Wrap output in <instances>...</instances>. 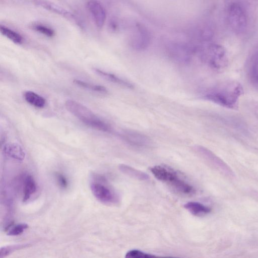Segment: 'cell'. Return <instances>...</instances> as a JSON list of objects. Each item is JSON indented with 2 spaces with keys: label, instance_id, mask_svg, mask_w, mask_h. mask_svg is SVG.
I'll return each instance as SVG.
<instances>
[{
  "label": "cell",
  "instance_id": "obj_6",
  "mask_svg": "<svg viewBox=\"0 0 258 258\" xmlns=\"http://www.w3.org/2000/svg\"><path fill=\"white\" fill-rule=\"evenodd\" d=\"M130 43L137 50L145 49L151 41V35L147 28L139 23H136L130 35Z\"/></svg>",
  "mask_w": 258,
  "mask_h": 258
},
{
  "label": "cell",
  "instance_id": "obj_9",
  "mask_svg": "<svg viewBox=\"0 0 258 258\" xmlns=\"http://www.w3.org/2000/svg\"><path fill=\"white\" fill-rule=\"evenodd\" d=\"M120 136L126 143L134 146L146 147L151 144V139L147 136L134 130H123Z\"/></svg>",
  "mask_w": 258,
  "mask_h": 258
},
{
  "label": "cell",
  "instance_id": "obj_18",
  "mask_svg": "<svg viewBox=\"0 0 258 258\" xmlns=\"http://www.w3.org/2000/svg\"><path fill=\"white\" fill-rule=\"evenodd\" d=\"M0 30L1 33L14 43L21 44L23 43L22 36L16 31L3 25H1Z\"/></svg>",
  "mask_w": 258,
  "mask_h": 258
},
{
  "label": "cell",
  "instance_id": "obj_4",
  "mask_svg": "<svg viewBox=\"0 0 258 258\" xmlns=\"http://www.w3.org/2000/svg\"><path fill=\"white\" fill-rule=\"evenodd\" d=\"M90 188L94 196L100 202L108 205L118 202V197L108 185L105 178L93 174L90 181Z\"/></svg>",
  "mask_w": 258,
  "mask_h": 258
},
{
  "label": "cell",
  "instance_id": "obj_12",
  "mask_svg": "<svg viewBox=\"0 0 258 258\" xmlns=\"http://www.w3.org/2000/svg\"><path fill=\"white\" fill-rule=\"evenodd\" d=\"M184 207L192 215L196 216H203L210 213L212 209L200 203L189 202L184 205Z\"/></svg>",
  "mask_w": 258,
  "mask_h": 258
},
{
  "label": "cell",
  "instance_id": "obj_14",
  "mask_svg": "<svg viewBox=\"0 0 258 258\" xmlns=\"http://www.w3.org/2000/svg\"><path fill=\"white\" fill-rule=\"evenodd\" d=\"M37 189L35 180L31 175H27L24 181L23 201L25 202L34 194Z\"/></svg>",
  "mask_w": 258,
  "mask_h": 258
},
{
  "label": "cell",
  "instance_id": "obj_7",
  "mask_svg": "<svg viewBox=\"0 0 258 258\" xmlns=\"http://www.w3.org/2000/svg\"><path fill=\"white\" fill-rule=\"evenodd\" d=\"M33 3L49 11L55 13L65 18L78 26L82 27V23L78 18L71 12L60 6L46 0H33Z\"/></svg>",
  "mask_w": 258,
  "mask_h": 258
},
{
  "label": "cell",
  "instance_id": "obj_3",
  "mask_svg": "<svg viewBox=\"0 0 258 258\" xmlns=\"http://www.w3.org/2000/svg\"><path fill=\"white\" fill-rule=\"evenodd\" d=\"M150 170L157 179L170 185L179 193L191 195L195 192L193 186L181 178L171 168L163 165H156L151 168Z\"/></svg>",
  "mask_w": 258,
  "mask_h": 258
},
{
  "label": "cell",
  "instance_id": "obj_8",
  "mask_svg": "<svg viewBox=\"0 0 258 258\" xmlns=\"http://www.w3.org/2000/svg\"><path fill=\"white\" fill-rule=\"evenodd\" d=\"M208 59L211 67L217 70L225 68L228 63L225 49L222 46L218 45L211 47Z\"/></svg>",
  "mask_w": 258,
  "mask_h": 258
},
{
  "label": "cell",
  "instance_id": "obj_20",
  "mask_svg": "<svg viewBox=\"0 0 258 258\" xmlns=\"http://www.w3.org/2000/svg\"><path fill=\"white\" fill-rule=\"evenodd\" d=\"M32 28L35 31L47 37H53L55 35V31L53 29L42 24L36 23L33 24Z\"/></svg>",
  "mask_w": 258,
  "mask_h": 258
},
{
  "label": "cell",
  "instance_id": "obj_16",
  "mask_svg": "<svg viewBox=\"0 0 258 258\" xmlns=\"http://www.w3.org/2000/svg\"><path fill=\"white\" fill-rule=\"evenodd\" d=\"M25 100L31 105L37 108L43 107L46 103L45 99L34 92L28 91L24 94Z\"/></svg>",
  "mask_w": 258,
  "mask_h": 258
},
{
  "label": "cell",
  "instance_id": "obj_13",
  "mask_svg": "<svg viewBox=\"0 0 258 258\" xmlns=\"http://www.w3.org/2000/svg\"><path fill=\"white\" fill-rule=\"evenodd\" d=\"M94 70L97 74L108 81L125 88L130 89L134 88V85L131 82L119 78L114 74L103 71L96 68L94 69Z\"/></svg>",
  "mask_w": 258,
  "mask_h": 258
},
{
  "label": "cell",
  "instance_id": "obj_5",
  "mask_svg": "<svg viewBox=\"0 0 258 258\" xmlns=\"http://www.w3.org/2000/svg\"><path fill=\"white\" fill-rule=\"evenodd\" d=\"M228 20L231 28L237 33L243 32L247 26V16L244 9L237 3L231 4L228 10Z\"/></svg>",
  "mask_w": 258,
  "mask_h": 258
},
{
  "label": "cell",
  "instance_id": "obj_10",
  "mask_svg": "<svg viewBox=\"0 0 258 258\" xmlns=\"http://www.w3.org/2000/svg\"><path fill=\"white\" fill-rule=\"evenodd\" d=\"M87 7L95 25L99 28H102L106 19V11L103 5L98 0H88Z\"/></svg>",
  "mask_w": 258,
  "mask_h": 258
},
{
  "label": "cell",
  "instance_id": "obj_24",
  "mask_svg": "<svg viewBox=\"0 0 258 258\" xmlns=\"http://www.w3.org/2000/svg\"><path fill=\"white\" fill-rule=\"evenodd\" d=\"M56 180L59 187L66 189L68 186V182L66 177L61 173H56L55 175Z\"/></svg>",
  "mask_w": 258,
  "mask_h": 258
},
{
  "label": "cell",
  "instance_id": "obj_23",
  "mask_svg": "<svg viewBox=\"0 0 258 258\" xmlns=\"http://www.w3.org/2000/svg\"><path fill=\"white\" fill-rule=\"evenodd\" d=\"M127 258H151L158 257L152 254L146 253L138 249H132L126 252L125 255Z\"/></svg>",
  "mask_w": 258,
  "mask_h": 258
},
{
  "label": "cell",
  "instance_id": "obj_21",
  "mask_svg": "<svg viewBox=\"0 0 258 258\" xmlns=\"http://www.w3.org/2000/svg\"><path fill=\"white\" fill-rule=\"evenodd\" d=\"M29 245V244H20L3 246L0 250V257H5L16 250L23 249Z\"/></svg>",
  "mask_w": 258,
  "mask_h": 258
},
{
  "label": "cell",
  "instance_id": "obj_17",
  "mask_svg": "<svg viewBox=\"0 0 258 258\" xmlns=\"http://www.w3.org/2000/svg\"><path fill=\"white\" fill-rule=\"evenodd\" d=\"M248 71L250 81L254 85L258 87V52L251 57Z\"/></svg>",
  "mask_w": 258,
  "mask_h": 258
},
{
  "label": "cell",
  "instance_id": "obj_22",
  "mask_svg": "<svg viewBox=\"0 0 258 258\" xmlns=\"http://www.w3.org/2000/svg\"><path fill=\"white\" fill-rule=\"evenodd\" d=\"M28 228L26 223H21L16 225H12L8 227L7 235L9 236H17L22 234L25 229Z\"/></svg>",
  "mask_w": 258,
  "mask_h": 258
},
{
  "label": "cell",
  "instance_id": "obj_11",
  "mask_svg": "<svg viewBox=\"0 0 258 258\" xmlns=\"http://www.w3.org/2000/svg\"><path fill=\"white\" fill-rule=\"evenodd\" d=\"M3 152L8 157L18 161H23L25 157V153L22 147L16 143L5 144Z\"/></svg>",
  "mask_w": 258,
  "mask_h": 258
},
{
  "label": "cell",
  "instance_id": "obj_2",
  "mask_svg": "<svg viewBox=\"0 0 258 258\" xmlns=\"http://www.w3.org/2000/svg\"><path fill=\"white\" fill-rule=\"evenodd\" d=\"M66 109L87 126L102 132H109L110 126L99 118L87 107L73 100L65 102Z\"/></svg>",
  "mask_w": 258,
  "mask_h": 258
},
{
  "label": "cell",
  "instance_id": "obj_1",
  "mask_svg": "<svg viewBox=\"0 0 258 258\" xmlns=\"http://www.w3.org/2000/svg\"><path fill=\"white\" fill-rule=\"evenodd\" d=\"M243 92L242 86L239 82L226 81L208 92L204 97L221 106L235 109L238 107L239 99Z\"/></svg>",
  "mask_w": 258,
  "mask_h": 258
},
{
  "label": "cell",
  "instance_id": "obj_15",
  "mask_svg": "<svg viewBox=\"0 0 258 258\" xmlns=\"http://www.w3.org/2000/svg\"><path fill=\"white\" fill-rule=\"evenodd\" d=\"M119 169L124 174L138 180H146L149 178L146 173L127 165L121 164L119 166Z\"/></svg>",
  "mask_w": 258,
  "mask_h": 258
},
{
  "label": "cell",
  "instance_id": "obj_19",
  "mask_svg": "<svg viewBox=\"0 0 258 258\" xmlns=\"http://www.w3.org/2000/svg\"><path fill=\"white\" fill-rule=\"evenodd\" d=\"M74 83L79 86L88 90L105 94L108 93V90L103 86L94 85L77 79L74 80Z\"/></svg>",
  "mask_w": 258,
  "mask_h": 258
}]
</instances>
